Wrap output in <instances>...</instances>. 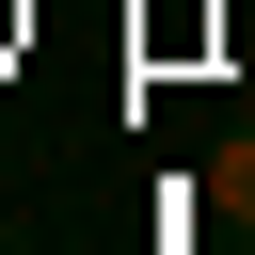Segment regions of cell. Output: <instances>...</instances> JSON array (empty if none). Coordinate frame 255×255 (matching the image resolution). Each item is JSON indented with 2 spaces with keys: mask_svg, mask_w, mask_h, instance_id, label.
<instances>
[{
  "mask_svg": "<svg viewBox=\"0 0 255 255\" xmlns=\"http://www.w3.org/2000/svg\"><path fill=\"white\" fill-rule=\"evenodd\" d=\"M207 207L255 239V128H223V143H207Z\"/></svg>",
  "mask_w": 255,
  "mask_h": 255,
  "instance_id": "obj_1",
  "label": "cell"
},
{
  "mask_svg": "<svg viewBox=\"0 0 255 255\" xmlns=\"http://www.w3.org/2000/svg\"><path fill=\"white\" fill-rule=\"evenodd\" d=\"M239 255H255V239H239Z\"/></svg>",
  "mask_w": 255,
  "mask_h": 255,
  "instance_id": "obj_2",
  "label": "cell"
}]
</instances>
